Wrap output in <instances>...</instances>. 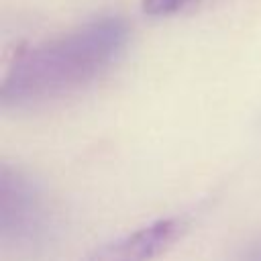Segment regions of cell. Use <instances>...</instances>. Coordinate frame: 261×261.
I'll return each instance as SVG.
<instances>
[{"mask_svg":"<svg viewBox=\"0 0 261 261\" xmlns=\"http://www.w3.org/2000/svg\"><path fill=\"white\" fill-rule=\"evenodd\" d=\"M126 39L124 20L102 16L29 49L2 82V104L16 108L43 104L86 88L112 67Z\"/></svg>","mask_w":261,"mask_h":261,"instance_id":"1","label":"cell"},{"mask_svg":"<svg viewBox=\"0 0 261 261\" xmlns=\"http://www.w3.org/2000/svg\"><path fill=\"white\" fill-rule=\"evenodd\" d=\"M196 0H143V10L149 16H169L186 6H190Z\"/></svg>","mask_w":261,"mask_h":261,"instance_id":"4","label":"cell"},{"mask_svg":"<svg viewBox=\"0 0 261 261\" xmlns=\"http://www.w3.org/2000/svg\"><path fill=\"white\" fill-rule=\"evenodd\" d=\"M181 232L179 218H159L98 247L86 261H151L165 253Z\"/></svg>","mask_w":261,"mask_h":261,"instance_id":"3","label":"cell"},{"mask_svg":"<svg viewBox=\"0 0 261 261\" xmlns=\"http://www.w3.org/2000/svg\"><path fill=\"white\" fill-rule=\"evenodd\" d=\"M241 261H261V243L255 245V247H251V249L243 255Z\"/></svg>","mask_w":261,"mask_h":261,"instance_id":"5","label":"cell"},{"mask_svg":"<svg viewBox=\"0 0 261 261\" xmlns=\"http://www.w3.org/2000/svg\"><path fill=\"white\" fill-rule=\"evenodd\" d=\"M49 228V212L35 181L20 169L2 165L0 173V239L6 247L33 249Z\"/></svg>","mask_w":261,"mask_h":261,"instance_id":"2","label":"cell"}]
</instances>
